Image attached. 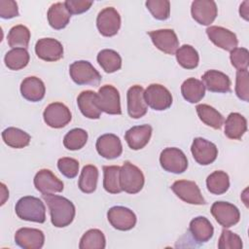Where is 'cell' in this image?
I'll list each match as a JSON object with an SVG mask.
<instances>
[{"instance_id": "41", "label": "cell", "mask_w": 249, "mask_h": 249, "mask_svg": "<svg viewBox=\"0 0 249 249\" xmlns=\"http://www.w3.org/2000/svg\"><path fill=\"white\" fill-rule=\"evenodd\" d=\"M145 5L156 19L165 20L170 16V2L168 0H148Z\"/></svg>"}, {"instance_id": "45", "label": "cell", "mask_w": 249, "mask_h": 249, "mask_svg": "<svg viewBox=\"0 0 249 249\" xmlns=\"http://www.w3.org/2000/svg\"><path fill=\"white\" fill-rule=\"evenodd\" d=\"M230 59L231 65L237 70L248 69L249 65V52L245 48H235L231 51Z\"/></svg>"}, {"instance_id": "23", "label": "cell", "mask_w": 249, "mask_h": 249, "mask_svg": "<svg viewBox=\"0 0 249 249\" xmlns=\"http://www.w3.org/2000/svg\"><path fill=\"white\" fill-rule=\"evenodd\" d=\"M77 104L81 113L88 119L100 118L101 109L98 105L97 93L92 90H84L77 97Z\"/></svg>"}, {"instance_id": "43", "label": "cell", "mask_w": 249, "mask_h": 249, "mask_svg": "<svg viewBox=\"0 0 249 249\" xmlns=\"http://www.w3.org/2000/svg\"><path fill=\"white\" fill-rule=\"evenodd\" d=\"M243 246L239 235L229 231L223 230L218 241V248L220 249H241Z\"/></svg>"}, {"instance_id": "34", "label": "cell", "mask_w": 249, "mask_h": 249, "mask_svg": "<svg viewBox=\"0 0 249 249\" xmlns=\"http://www.w3.org/2000/svg\"><path fill=\"white\" fill-rule=\"evenodd\" d=\"M30 40L29 29L22 24L13 26L7 36V41L9 47L12 49H26L28 47Z\"/></svg>"}, {"instance_id": "40", "label": "cell", "mask_w": 249, "mask_h": 249, "mask_svg": "<svg viewBox=\"0 0 249 249\" xmlns=\"http://www.w3.org/2000/svg\"><path fill=\"white\" fill-rule=\"evenodd\" d=\"M88 132L83 128H73L69 130L64 138L63 145L67 150L77 151L82 149L88 141Z\"/></svg>"}, {"instance_id": "4", "label": "cell", "mask_w": 249, "mask_h": 249, "mask_svg": "<svg viewBox=\"0 0 249 249\" xmlns=\"http://www.w3.org/2000/svg\"><path fill=\"white\" fill-rule=\"evenodd\" d=\"M145 183L144 174L140 168L125 160L121 167L120 171V184L122 191L127 194L139 193Z\"/></svg>"}, {"instance_id": "15", "label": "cell", "mask_w": 249, "mask_h": 249, "mask_svg": "<svg viewBox=\"0 0 249 249\" xmlns=\"http://www.w3.org/2000/svg\"><path fill=\"white\" fill-rule=\"evenodd\" d=\"M157 49L167 54H174L179 47V40L173 29H159L148 33Z\"/></svg>"}, {"instance_id": "39", "label": "cell", "mask_w": 249, "mask_h": 249, "mask_svg": "<svg viewBox=\"0 0 249 249\" xmlns=\"http://www.w3.org/2000/svg\"><path fill=\"white\" fill-rule=\"evenodd\" d=\"M106 246L104 233L98 229L87 231L80 239V249H103Z\"/></svg>"}, {"instance_id": "25", "label": "cell", "mask_w": 249, "mask_h": 249, "mask_svg": "<svg viewBox=\"0 0 249 249\" xmlns=\"http://www.w3.org/2000/svg\"><path fill=\"white\" fill-rule=\"evenodd\" d=\"M20 93L26 100L38 102L44 98L46 87L41 79L35 76L27 77L20 84Z\"/></svg>"}, {"instance_id": "32", "label": "cell", "mask_w": 249, "mask_h": 249, "mask_svg": "<svg viewBox=\"0 0 249 249\" xmlns=\"http://www.w3.org/2000/svg\"><path fill=\"white\" fill-rule=\"evenodd\" d=\"M98 180V169L95 165H85L81 171L78 186L85 194H91L96 190Z\"/></svg>"}, {"instance_id": "16", "label": "cell", "mask_w": 249, "mask_h": 249, "mask_svg": "<svg viewBox=\"0 0 249 249\" xmlns=\"http://www.w3.org/2000/svg\"><path fill=\"white\" fill-rule=\"evenodd\" d=\"M206 34L209 40L217 47L231 52L237 48L238 40L236 35L228 28L212 25L206 28Z\"/></svg>"}, {"instance_id": "24", "label": "cell", "mask_w": 249, "mask_h": 249, "mask_svg": "<svg viewBox=\"0 0 249 249\" xmlns=\"http://www.w3.org/2000/svg\"><path fill=\"white\" fill-rule=\"evenodd\" d=\"M152 131L153 128L150 124L135 125L125 132L124 139L130 149L141 150L150 141Z\"/></svg>"}, {"instance_id": "29", "label": "cell", "mask_w": 249, "mask_h": 249, "mask_svg": "<svg viewBox=\"0 0 249 249\" xmlns=\"http://www.w3.org/2000/svg\"><path fill=\"white\" fill-rule=\"evenodd\" d=\"M181 93L185 100L190 103L199 102L205 95V87L200 80L189 78L181 86Z\"/></svg>"}, {"instance_id": "6", "label": "cell", "mask_w": 249, "mask_h": 249, "mask_svg": "<svg viewBox=\"0 0 249 249\" xmlns=\"http://www.w3.org/2000/svg\"><path fill=\"white\" fill-rule=\"evenodd\" d=\"M160 166L167 172L180 174L187 170L188 160L184 152L175 147L165 148L160 156Z\"/></svg>"}, {"instance_id": "48", "label": "cell", "mask_w": 249, "mask_h": 249, "mask_svg": "<svg viewBox=\"0 0 249 249\" xmlns=\"http://www.w3.org/2000/svg\"><path fill=\"white\" fill-rule=\"evenodd\" d=\"M239 15L245 20H248V16H249V1L248 0L244 1L240 5V7H239Z\"/></svg>"}, {"instance_id": "35", "label": "cell", "mask_w": 249, "mask_h": 249, "mask_svg": "<svg viewBox=\"0 0 249 249\" xmlns=\"http://www.w3.org/2000/svg\"><path fill=\"white\" fill-rule=\"evenodd\" d=\"M207 190L213 195H223L230 188L229 175L222 170H217L208 175L206 179Z\"/></svg>"}, {"instance_id": "37", "label": "cell", "mask_w": 249, "mask_h": 249, "mask_svg": "<svg viewBox=\"0 0 249 249\" xmlns=\"http://www.w3.org/2000/svg\"><path fill=\"white\" fill-rule=\"evenodd\" d=\"M29 53L26 49H12L7 52L4 57V62L6 66L11 70H20L24 68L29 62Z\"/></svg>"}, {"instance_id": "33", "label": "cell", "mask_w": 249, "mask_h": 249, "mask_svg": "<svg viewBox=\"0 0 249 249\" xmlns=\"http://www.w3.org/2000/svg\"><path fill=\"white\" fill-rule=\"evenodd\" d=\"M97 62L106 73H114L122 67V57L114 50L104 49L97 54Z\"/></svg>"}, {"instance_id": "46", "label": "cell", "mask_w": 249, "mask_h": 249, "mask_svg": "<svg viewBox=\"0 0 249 249\" xmlns=\"http://www.w3.org/2000/svg\"><path fill=\"white\" fill-rule=\"evenodd\" d=\"M92 3V1L88 0H66L64 2L67 10L71 15H79L89 11Z\"/></svg>"}, {"instance_id": "28", "label": "cell", "mask_w": 249, "mask_h": 249, "mask_svg": "<svg viewBox=\"0 0 249 249\" xmlns=\"http://www.w3.org/2000/svg\"><path fill=\"white\" fill-rule=\"evenodd\" d=\"M47 18L51 27L60 30L66 27L69 23L71 14L67 10L64 2H57L49 8Z\"/></svg>"}, {"instance_id": "8", "label": "cell", "mask_w": 249, "mask_h": 249, "mask_svg": "<svg viewBox=\"0 0 249 249\" xmlns=\"http://www.w3.org/2000/svg\"><path fill=\"white\" fill-rule=\"evenodd\" d=\"M171 190L180 199L189 204L202 205L206 203L198 186L194 181L177 180L172 184Z\"/></svg>"}, {"instance_id": "9", "label": "cell", "mask_w": 249, "mask_h": 249, "mask_svg": "<svg viewBox=\"0 0 249 249\" xmlns=\"http://www.w3.org/2000/svg\"><path fill=\"white\" fill-rule=\"evenodd\" d=\"M96 26L99 33L105 37H112L118 33L121 27V16L113 7L101 10L96 18Z\"/></svg>"}, {"instance_id": "18", "label": "cell", "mask_w": 249, "mask_h": 249, "mask_svg": "<svg viewBox=\"0 0 249 249\" xmlns=\"http://www.w3.org/2000/svg\"><path fill=\"white\" fill-rule=\"evenodd\" d=\"M35 53L42 60L57 61L63 57V47L56 39L42 38L36 42Z\"/></svg>"}, {"instance_id": "19", "label": "cell", "mask_w": 249, "mask_h": 249, "mask_svg": "<svg viewBox=\"0 0 249 249\" xmlns=\"http://www.w3.org/2000/svg\"><path fill=\"white\" fill-rule=\"evenodd\" d=\"M127 113L132 119H140L147 113V104L144 99V89L139 85L130 87L126 92Z\"/></svg>"}, {"instance_id": "36", "label": "cell", "mask_w": 249, "mask_h": 249, "mask_svg": "<svg viewBox=\"0 0 249 249\" xmlns=\"http://www.w3.org/2000/svg\"><path fill=\"white\" fill-rule=\"evenodd\" d=\"M175 55L179 65L185 69H195L198 65V53L191 45H183L178 48Z\"/></svg>"}, {"instance_id": "26", "label": "cell", "mask_w": 249, "mask_h": 249, "mask_svg": "<svg viewBox=\"0 0 249 249\" xmlns=\"http://www.w3.org/2000/svg\"><path fill=\"white\" fill-rule=\"evenodd\" d=\"M189 231L192 237L197 243H205L210 240L214 233V228L210 221L203 217L198 216L190 222Z\"/></svg>"}, {"instance_id": "12", "label": "cell", "mask_w": 249, "mask_h": 249, "mask_svg": "<svg viewBox=\"0 0 249 249\" xmlns=\"http://www.w3.org/2000/svg\"><path fill=\"white\" fill-rule=\"evenodd\" d=\"M107 219L111 226L118 231H129L136 225V215L124 206H113L107 212Z\"/></svg>"}, {"instance_id": "11", "label": "cell", "mask_w": 249, "mask_h": 249, "mask_svg": "<svg viewBox=\"0 0 249 249\" xmlns=\"http://www.w3.org/2000/svg\"><path fill=\"white\" fill-rule=\"evenodd\" d=\"M98 105L102 112L109 115H121V98L119 90L112 85L102 86L97 92Z\"/></svg>"}, {"instance_id": "1", "label": "cell", "mask_w": 249, "mask_h": 249, "mask_svg": "<svg viewBox=\"0 0 249 249\" xmlns=\"http://www.w3.org/2000/svg\"><path fill=\"white\" fill-rule=\"evenodd\" d=\"M42 197L48 205L51 215V222L54 227L65 228L73 222L76 209L71 200L64 196L53 194L42 195Z\"/></svg>"}, {"instance_id": "3", "label": "cell", "mask_w": 249, "mask_h": 249, "mask_svg": "<svg viewBox=\"0 0 249 249\" xmlns=\"http://www.w3.org/2000/svg\"><path fill=\"white\" fill-rule=\"evenodd\" d=\"M69 74L73 82L79 86L97 87L101 82L99 72L87 60H77L70 64Z\"/></svg>"}, {"instance_id": "14", "label": "cell", "mask_w": 249, "mask_h": 249, "mask_svg": "<svg viewBox=\"0 0 249 249\" xmlns=\"http://www.w3.org/2000/svg\"><path fill=\"white\" fill-rule=\"evenodd\" d=\"M193 18L201 25H210L218 15V8L213 0H195L191 6Z\"/></svg>"}, {"instance_id": "22", "label": "cell", "mask_w": 249, "mask_h": 249, "mask_svg": "<svg viewBox=\"0 0 249 249\" xmlns=\"http://www.w3.org/2000/svg\"><path fill=\"white\" fill-rule=\"evenodd\" d=\"M202 83L209 91L226 93L231 91V80L228 75L218 70H208L202 77Z\"/></svg>"}, {"instance_id": "5", "label": "cell", "mask_w": 249, "mask_h": 249, "mask_svg": "<svg viewBox=\"0 0 249 249\" xmlns=\"http://www.w3.org/2000/svg\"><path fill=\"white\" fill-rule=\"evenodd\" d=\"M146 104L156 111L168 109L172 104V95L170 91L160 84H151L144 91Z\"/></svg>"}, {"instance_id": "44", "label": "cell", "mask_w": 249, "mask_h": 249, "mask_svg": "<svg viewBox=\"0 0 249 249\" xmlns=\"http://www.w3.org/2000/svg\"><path fill=\"white\" fill-rule=\"evenodd\" d=\"M57 168L63 176L72 179L78 175L79 161L73 158H60L57 160Z\"/></svg>"}, {"instance_id": "10", "label": "cell", "mask_w": 249, "mask_h": 249, "mask_svg": "<svg viewBox=\"0 0 249 249\" xmlns=\"http://www.w3.org/2000/svg\"><path fill=\"white\" fill-rule=\"evenodd\" d=\"M43 118L50 127L61 128L70 123L72 115L66 105L60 102H53L45 108Z\"/></svg>"}, {"instance_id": "21", "label": "cell", "mask_w": 249, "mask_h": 249, "mask_svg": "<svg viewBox=\"0 0 249 249\" xmlns=\"http://www.w3.org/2000/svg\"><path fill=\"white\" fill-rule=\"evenodd\" d=\"M15 242L23 249H40L44 245L45 235L38 229L20 228L15 233Z\"/></svg>"}, {"instance_id": "27", "label": "cell", "mask_w": 249, "mask_h": 249, "mask_svg": "<svg viewBox=\"0 0 249 249\" xmlns=\"http://www.w3.org/2000/svg\"><path fill=\"white\" fill-rule=\"evenodd\" d=\"M225 123V135L233 140H239L247 130V121L239 113H231Z\"/></svg>"}, {"instance_id": "17", "label": "cell", "mask_w": 249, "mask_h": 249, "mask_svg": "<svg viewBox=\"0 0 249 249\" xmlns=\"http://www.w3.org/2000/svg\"><path fill=\"white\" fill-rule=\"evenodd\" d=\"M34 186L42 195L60 193L63 191V182L59 180L50 169H41L34 176Z\"/></svg>"}, {"instance_id": "7", "label": "cell", "mask_w": 249, "mask_h": 249, "mask_svg": "<svg viewBox=\"0 0 249 249\" xmlns=\"http://www.w3.org/2000/svg\"><path fill=\"white\" fill-rule=\"evenodd\" d=\"M211 214L223 228H231L240 220L238 208L228 201H215L211 206Z\"/></svg>"}, {"instance_id": "38", "label": "cell", "mask_w": 249, "mask_h": 249, "mask_svg": "<svg viewBox=\"0 0 249 249\" xmlns=\"http://www.w3.org/2000/svg\"><path fill=\"white\" fill-rule=\"evenodd\" d=\"M121 167L118 165H104L103 166V187L106 192L110 194H120L122 192L120 184Z\"/></svg>"}, {"instance_id": "20", "label": "cell", "mask_w": 249, "mask_h": 249, "mask_svg": "<svg viewBox=\"0 0 249 249\" xmlns=\"http://www.w3.org/2000/svg\"><path fill=\"white\" fill-rule=\"evenodd\" d=\"M97 153L104 159L113 160L119 158L123 153V145L120 138L113 133H106L96 140Z\"/></svg>"}, {"instance_id": "2", "label": "cell", "mask_w": 249, "mask_h": 249, "mask_svg": "<svg viewBox=\"0 0 249 249\" xmlns=\"http://www.w3.org/2000/svg\"><path fill=\"white\" fill-rule=\"evenodd\" d=\"M17 216L24 221L44 223L46 221V207L44 202L32 196H26L18 200L15 206Z\"/></svg>"}, {"instance_id": "47", "label": "cell", "mask_w": 249, "mask_h": 249, "mask_svg": "<svg viewBox=\"0 0 249 249\" xmlns=\"http://www.w3.org/2000/svg\"><path fill=\"white\" fill-rule=\"evenodd\" d=\"M18 16V4L14 0H0V17L8 19Z\"/></svg>"}, {"instance_id": "30", "label": "cell", "mask_w": 249, "mask_h": 249, "mask_svg": "<svg viewBox=\"0 0 249 249\" xmlns=\"http://www.w3.org/2000/svg\"><path fill=\"white\" fill-rule=\"evenodd\" d=\"M2 139L9 147L21 149L29 145L31 137L24 130L11 126L2 131Z\"/></svg>"}, {"instance_id": "42", "label": "cell", "mask_w": 249, "mask_h": 249, "mask_svg": "<svg viewBox=\"0 0 249 249\" xmlns=\"http://www.w3.org/2000/svg\"><path fill=\"white\" fill-rule=\"evenodd\" d=\"M235 93L245 102L249 100V74L248 69L237 70L235 79Z\"/></svg>"}, {"instance_id": "13", "label": "cell", "mask_w": 249, "mask_h": 249, "mask_svg": "<svg viewBox=\"0 0 249 249\" xmlns=\"http://www.w3.org/2000/svg\"><path fill=\"white\" fill-rule=\"evenodd\" d=\"M191 152L195 160L200 165H208L214 162L218 156L217 146L202 137L194 139Z\"/></svg>"}, {"instance_id": "31", "label": "cell", "mask_w": 249, "mask_h": 249, "mask_svg": "<svg viewBox=\"0 0 249 249\" xmlns=\"http://www.w3.org/2000/svg\"><path fill=\"white\" fill-rule=\"evenodd\" d=\"M196 109L199 120L206 125L214 129H220L223 126L224 117L214 107L208 104H198Z\"/></svg>"}]
</instances>
